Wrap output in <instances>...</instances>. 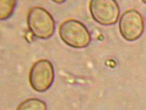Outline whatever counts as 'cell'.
Masks as SVG:
<instances>
[{"label":"cell","instance_id":"cell-1","mask_svg":"<svg viewBox=\"0 0 146 110\" xmlns=\"http://www.w3.org/2000/svg\"><path fill=\"white\" fill-rule=\"evenodd\" d=\"M27 25L31 33L35 37L47 40L54 34L56 23L52 15L47 10L35 6L27 15Z\"/></svg>","mask_w":146,"mask_h":110},{"label":"cell","instance_id":"cell-2","mask_svg":"<svg viewBox=\"0 0 146 110\" xmlns=\"http://www.w3.org/2000/svg\"><path fill=\"white\" fill-rule=\"evenodd\" d=\"M58 33L61 40L72 48L84 49L91 43V37L88 28L76 19H70L62 22Z\"/></svg>","mask_w":146,"mask_h":110},{"label":"cell","instance_id":"cell-3","mask_svg":"<svg viewBox=\"0 0 146 110\" xmlns=\"http://www.w3.org/2000/svg\"><path fill=\"white\" fill-rule=\"evenodd\" d=\"M54 69L47 59H40L32 66L29 74V81L32 88L37 92H45L54 81Z\"/></svg>","mask_w":146,"mask_h":110},{"label":"cell","instance_id":"cell-4","mask_svg":"<svg viewBox=\"0 0 146 110\" xmlns=\"http://www.w3.org/2000/svg\"><path fill=\"white\" fill-rule=\"evenodd\" d=\"M89 9L92 19L103 26L115 25L120 15V7L116 0H91Z\"/></svg>","mask_w":146,"mask_h":110},{"label":"cell","instance_id":"cell-5","mask_svg":"<svg viewBox=\"0 0 146 110\" xmlns=\"http://www.w3.org/2000/svg\"><path fill=\"white\" fill-rule=\"evenodd\" d=\"M119 29L121 36L128 41H134L144 32V23L140 12L134 9L123 12L119 22Z\"/></svg>","mask_w":146,"mask_h":110},{"label":"cell","instance_id":"cell-6","mask_svg":"<svg viewBox=\"0 0 146 110\" xmlns=\"http://www.w3.org/2000/svg\"><path fill=\"white\" fill-rule=\"evenodd\" d=\"M17 0H0V19L5 21L13 13Z\"/></svg>","mask_w":146,"mask_h":110},{"label":"cell","instance_id":"cell-7","mask_svg":"<svg viewBox=\"0 0 146 110\" xmlns=\"http://www.w3.org/2000/svg\"><path fill=\"white\" fill-rule=\"evenodd\" d=\"M17 109H39L45 110L47 109V104L46 103L38 98H29L24 101L20 103Z\"/></svg>","mask_w":146,"mask_h":110},{"label":"cell","instance_id":"cell-8","mask_svg":"<svg viewBox=\"0 0 146 110\" xmlns=\"http://www.w3.org/2000/svg\"><path fill=\"white\" fill-rule=\"evenodd\" d=\"M51 1L54 2L55 3H57V4H62L64 2H65L66 0H51Z\"/></svg>","mask_w":146,"mask_h":110},{"label":"cell","instance_id":"cell-9","mask_svg":"<svg viewBox=\"0 0 146 110\" xmlns=\"http://www.w3.org/2000/svg\"><path fill=\"white\" fill-rule=\"evenodd\" d=\"M141 1H142L144 4H146V0H141Z\"/></svg>","mask_w":146,"mask_h":110}]
</instances>
